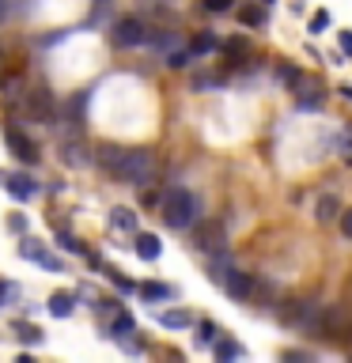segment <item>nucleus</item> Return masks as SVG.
<instances>
[{"instance_id": "nucleus-1", "label": "nucleus", "mask_w": 352, "mask_h": 363, "mask_svg": "<svg viewBox=\"0 0 352 363\" xmlns=\"http://www.w3.org/2000/svg\"><path fill=\"white\" fill-rule=\"evenodd\" d=\"M95 159L106 174H114L125 186H148L159 174V159L148 147H110L106 144V147H99Z\"/></svg>"}, {"instance_id": "nucleus-2", "label": "nucleus", "mask_w": 352, "mask_h": 363, "mask_svg": "<svg viewBox=\"0 0 352 363\" xmlns=\"http://www.w3.org/2000/svg\"><path fill=\"white\" fill-rule=\"evenodd\" d=\"M197 212H201V204L197 197H193L189 189H170L163 201H159V216H163V223L170 227V231H186V227L197 220Z\"/></svg>"}, {"instance_id": "nucleus-3", "label": "nucleus", "mask_w": 352, "mask_h": 363, "mask_svg": "<svg viewBox=\"0 0 352 363\" xmlns=\"http://www.w3.org/2000/svg\"><path fill=\"white\" fill-rule=\"evenodd\" d=\"M110 42L118 45V50H136V45L148 42V27L141 16H121L118 23L110 27Z\"/></svg>"}, {"instance_id": "nucleus-4", "label": "nucleus", "mask_w": 352, "mask_h": 363, "mask_svg": "<svg viewBox=\"0 0 352 363\" xmlns=\"http://www.w3.org/2000/svg\"><path fill=\"white\" fill-rule=\"evenodd\" d=\"M193 246L201 250V254H220V250L227 246V227L220 220H201V227L193 231Z\"/></svg>"}, {"instance_id": "nucleus-5", "label": "nucleus", "mask_w": 352, "mask_h": 363, "mask_svg": "<svg viewBox=\"0 0 352 363\" xmlns=\"http://www.w3.org/2000/svg\"><path fill=\"white\" fill-rule=\"evenodd\" d=\"M50 113H53V95L45 87H31L23 95V118L27 121H50Z\"/></svg>"}, {"instance_id": "nucleus-6", "label": "nucleus", "mask_w": 352, "mask_h": 363, "mask_svg": "<svg viewBox=\"0 0 352 363\" xmlns=\"http://www.w3.org/2000/svg\"><path fill=\"white\" fill-rule=\"evenodd\" d=\"M292 91H295V106H299V110H322V102H326V87H322V79L303 76Z\"/></svg>"}, {"instance_id": "nucleus-7", "label": "nucleus", "mask_w": 352, "mask_h": 363, "mask_svg": "<svg viewBox=\"0 0 352 363\" xmlns=\"http://www.w3.org/2000/svg\"><path fill=\"white\" fill-rule=\"evenodd\" d=\"M224 291L231 295L235 303H250V299H254V291H258V280L250 277V272H243V269H231L224 277Z\"/></svg>"}, {"instance_id": "nucleus-8", "label": "nucleus", "mask_w": 352, "mask_h": 363, "mask_svg": "<svg viewBox=\"0 0 352 363\" xmlns=\"http://www.w3.org/2000/svg\"><path fill=\"white\" fill-rule=\"evenodd\" d=\"M4 144H8V152L19 159V163H27V167H34L38 163V147H34L27 136H23L16 125H4Z\"/></svg>"}, {"instance_id": "nucleus-9", "label": "nucleus", "mask_w": 352, "mask_h": 363, "mask_svg": "<svg viewBox=\"0 0 352 363\" xmlns=\"http://www.w3.org/2000/svg\"><path fill=\"white\" fill-rule=\"evenodd\" d=\"M19 254L23 257H31V261H38L42 269H50V272H65V261L61 257H53L50 250H42L34 238H23V246H19Z\"/></svg>"}, {"instance_id": "nucleus-10", "label": "nucleus", "mask_w": 352, "mask_h": 363, "mask_svg": "<svg viewBox=\"0 0 352 363\" xmlns=\"http://www.w3.org/2000/svg\"><path fill=\"white\" fill-rule=\"evenodd\" d=\"M341 197L337 193H322V197H318V204H314V220L318 223H334V220H341Z\"/></svg>"}, {"instance_id": "nucleus-11", "label": "nucleus", "mask_w": 352, "mask_h": 363, "mask_svg": "<svg viewBox=\"0 0 352 363\" xmlns=\"http://www.w3.org/2000/svg\"><path fill=\"white\" fill-rule=\"evenodd\" d=\"M4 186H8V193H11L16 201H31L34 193H38V186H34V178H31V174H11Z\"/></svg>"}, {"instance_id": "nucleus-12", "label": "nucleus", "mask_w": 352, "mask_h": 363, "mask_svg": "<svg viewBox=\"0 0 352 363\" xmlns=\"http://www.w3.org/2000/svg\"><path fill=\"white\" fill-rule=\"evenodd\" d=\"M136 257H141V261H159V254H163V246H159V238L155 235H136Z\"/></svg>"}, {"instance_id": "nucleus-13", "label": "nucleus", "mask_w": 352, "mask_h": 363, "mask_svg": "<svg viewBox=\"0 0 352 363\" xmlns=\"http://www.w3.org/2000/svg\"><path fill=\"white\" fill-rule=\"evenodd\" d=\"M61 163H65V167H84V163H91V155H87L84 144L65 140V144H61Z\"/></svg>"}, {"instance_id": "nucleus-14", "label": "nucleus", "mask_w": 352, "mask_h": 363, "mask_svg": "<svg viewBox=\"0 0 352 363\" xmlns=\"http://www.w3.org/2000/svg\"><path fill=\"white\" fill-rule=\"evenodd\" d=\"M45 306H50V314H53V318H72V311H76V299H72L68 291H53Z\"/></svg>"}, {"instance_id": "nucleus-15", "label": "nucleus", "mask_w": 352, "mask_h": 363, "mask_svg": "<svg viewBox=\"0 0 352 363\" xmlns=\"http://www.w3.org/2000/svg\"><path fill=\"white\" fill-rule=\"evenodd\" d=\"M159 325H163V329H189L193 314L189 311H163V314H159Z\"/></svg>"}, {"instance_id": "nucleus-16", "label": "nucleus", "mask_w": 352, "mask_h": 363, "mask_svg": "<svg viewBox=\"0 0 352 363\" xmlns=\"http://www.w3.org/2000/svg\"><path fill=\"white\" fill-rule=\"evenodd\" d=\"M238 23H243V27H265V8L261 4H243L238 8Z\"/></svg>"}, {"instance_id": "nucleus-17", "label": "nucleus", "mask_w": 352, "mask_h": 363, "mask_svg": "<svg viewBox=\"0 0 352 363\" xmlns=\"http://www.w3.org/2000/svg\"><path fill=\"white\" fill-rule=\"evenodd\" d=\"M212 356H216V363H235L238 359V345H235V340H227V337H220L212 345Z\"/></svg>"}, {"instance_id": "nucleus-18", "label": "nucleus", "mask_w": 352, "mask_h": 363, "mask_svg": "<svg viewBox=\"0 0 352 363\" xmlns=\"http://www.w3.org/2000/svg\"><path fill=\"white\" fill-rule=\"evenodd\" d=\"M136 291H141V299H170V295H175V288H170V284H155V280H148V284H141V288H136Z\"/></svg>"}, {"instance_id": "nucleus-19", "label": "nucleus", "mask_w": 352, "mask_h": 363, "mask_svg": "<svg viewBox=\"0 0 352 363\" xmlns=\"http://www.w3.org/2000/svg\"><path fill=\"white\" fill-rule=\"evenodd\" d=\"M23 345H42V329L38 325H31V322H16V329H11Z\"/></svg>"}, {"instance_id": "nucleus-20", "label": "nucleus", "mask_w": 352, "mask_h": 363, "mask_svg": "<svg viewBox=\"0 0 352 363\" xmlns=\"http://www.w3.org/2000/svg\"><path fill=\"white\" fill-rule=\"evenodd\" d=\"M197 348H209V345H216V340H220V329H216V322H201L197 325Z\"/></svg>"}, {"instance_id": "nucleus-21", "label": "nucleus", "mask_w": 352, "mask_h": 363, "mask_svg": "<svg viewBox=\"0 0 352 363\" xmlns=\"http://www.w3.org/2000/svg\"><path fill=\"white\" fill-rule=\"evenodd\" d=\"M189 50H193V57H197V53H212V50H220V42H216V34H209V30H201L197 38L189 42Z\"/></svg>"}, {"instance_id": "nucleus-22", "label": "nucleus", "mask_w": 352, "mask_h": 363, "mask_svg": "<svg viewBox=\"0 0 352 363\" xmlns=\"http://www.w3.org/2000/svg\"><path fill=\"white\" fill-rule=\"evenodd\" d=\"M277 79H280L284 87H295V84H299V79H303V72H299V68H295V65L280 61V65H277Z\"/></svg>"}, {"instance_id": "nucleus-23", "label": "nucleus", "mask_w": 352, "mask_h": 363, "mask_svg": "<svg viewBox=\"0 0 352 363\" xmlns=\"http://www.w3.org/2000/svg\"><path fill=\"white\" fill-rule=\"evenodd\" d=\"M224 84H227V79H224L220 72H204V76L193 79V91H220Z\"/></svg>"}, {"instance_id": "nucleus-24", "label": "nucleus", "mask_w": 352, "mask_h": 363, "mask_svg": "<svg viewBox=\"0 0 352 363\" xmlns=\"http://www.w3.org/2000/svg\"><path fill=\"white\" fill-rule=\"evenodd\" d=\"M110 223L118 227V231H133L136 227V216L129 208H110Z\"/></svg>"}, {"instance_id": "nucleus-25", "label": "nucleus", "mask_w": 352, "mask_h": 363, "mask_svg": "<svg viewBox=\"0 0 352 363\" xmlns=\"http://www.w3.org/2000/svg\"><path fill=\"white\" fill-rule=\"evenodd\" d=\"M337 152H341V159H348V163H352V121L337 133Z\"/></svg>"}, {"instance_id": "nucleus-26", "label": "nucleus", "mask_w": 352, "mask_h": 363, "mask_svg": "<svg viewBox=\"0 0 352 363\" xmlns=\"http://www.w3.org/2000/svg\"><path fill=\"white\" fill-rule=\"evenodd\" d=\"M189 61H193V50H175V53H167V57H163V65H167V68H186Z\"/></svg>"}, {"instance_id": "nucleus-27", "label": "nucleus", "mask_w": 352, "mask_h": 363, "mask_svg": "<svg viewBox=\"0 0 352 363\" xmlns=\"http://www.w3.org/2000/svg\"><path fill=\"white\" fill-rule=\"evenodd\" d=\"M329 27V11L322 8V11H314V16H311V27H307V30H311V34H322Z\"/></svg>"}, {"instance_id": "nucleus-28", "label": "nucleus", "mask_w": 352, "mask_h": 363, "mask_svg": "<svg viewBox=\"0 0 352 363\" xmlns=\"http://www.w3.org/2000/svg\"><path fill=\"white\" fill-rule=\"evenodd\" d=\"M102 272H106V277H110L114 284H118V288H121V291H136V288H141V284H133V280H125V277H121V272H118V269H102Z\"/></svg>"}, {"instance_id": "nucleus-29", "label": "nucleus", "mask_w": 352, "mask_h": 363, "mask_svg": "<svg viewBox=\"0 0 352 363\" xmlns=\"http://www.w3.org/2000/svg\"><path fill=\"white\" fill-rule=\"evenodd\" d=\"M129 333H133V318L129 314H118V322H114V337L121 340V337H129Z\"/></svg>"}, {"instance_id": "nucleus-30", "label": "nucleus", "mask_w": 352, "mask_h": 363, "mask_svg": "<svg viewBox=\"0 0 352 363\" xmlns=\"http://www.w3.org/2000/svg\"><path fill=\"white\" fill-rule=\"evenodd\" d=\"M204 8H209L212 16H224V11L235 8V0H204Z\"/></svg>"}, {"instance_id": "nucleus-31", "label": "nucleus", "mask_w": 352, "mask_h": 363, "mask_svg": "<svg viewBox=\"0 0 352 363\" xmlns=\"http://www.w3.org/2000/svg\"><path fill=\"white\" fill-rule=\"evenodd\" d=\"M57 242H61V250H68V254H87V250H84V242H76L72 235H61Z\"/></svg>"}, {"instance_id": "nucleus-32", "label": "nucleus", "mask_w": 352, "mask_h": 363, "mask_svg": "<svg viewBox=\"0 0 352 363\" xmlns=\"http://www.w3.org/2000/svg\"><path fill=\"white\" fill-rule=\"evenodd\" d=\"M280 359H284V363H314V356H311V352H284Z\"/></svg>"}, {"instance_id": "nucleus-33", "label": "nucleus", "mask_w": 352, "mask_h": 363, "mask_svg": "<svg viewBox=\"0 0 352 363\" xmlns=\"http://www.w3.org/2000/svg\"><path fill=\"white\" fill-rule=\"evenodd\" d=\"M16 295H19L16 284H4V280H0V306H4L8 299H16Z\"/></svg>"}, {"instance_id": "nucleus-34", "label": "nucleus", "mask_w": 352, "mask_h": 363, "mask_svg": "<svg viewBox=\"0 0 352 363\" xmlns=\"http://www.w3.org/2000/svg\"><path fill=\"white\" fill-rule=\"evenodd\" d=\"M341 235H345V238H352V208H345V212H341Z\"/></svg>"}, {"instance_id": "nucleus-35", "label": "nucleus", "mask_w": 352, "mask_h": 363, "mask_svg": "<svg viewBox=\"0 0 352 363\" xmlns=\"http://www.w3.org/2000/svg\"><path fill=\"white\" fill-rule=\"evenodd\" d=\"M341 53L352 57V30H341Z\"/></svg>"}, {"instance_id": "nucleus-36", "label": "nucleus", "mask_w": 352, "mask_h": 363, "mask_svg": "<svg viewBox=\"0 0 352 363\" xmlns=\"http://www.w3.org/2000/svg\"><path fill=\"white\" fill-rule=\"evenodd\" d=\"M8 16V0H0V19H4Z\"/></svg>"}, {"instance_id": "nucleus-37", "label": "nucleus", "mask_w": 352, "mask_h": 363, "mask_svg": "<svg viewBox=\"0 0 352 363\" xmlns=\"http://www.w3.org/2000/svg\"><path fill=\"white\" fill-rule=\"evenodd\" d=\"M16 363H38V359H34V356H19Z\"/></svg>"}, {"instance_id": "nucleus-38", "label": "nucleus", "mask_w": 352, "mask_h": 363, "mask_svg": "<svg viewBox=\"0 0 352 363\" xmlns=\"http://www.w3.org/2000/svg\"><path fill=\"white\" fill-rule=\"evenodd\" d=\"M341 95H345V99L352 102V87H341Z\"/></svg>"}, {"instance_id": "nucleus-39", "label": "nucleus", "mask_w": 352, "mask_h": 363, "mask_svg": "<svg viewBox=\"0 0 352 363\" xmlns=\"http://www.w3.org/2000/svg\"><path fill=\"white\" fill-rule=\"evenodd\" d=\"M0 68H4V50H0Z\"/></svg>"}, {"instance_id": "nucleus-40", "label": "nucleus", "mask_w": 352, "mask_h": 363, "mask_svg": "<svg viewBox=\"0 0 352 363\" xmlns=\"http://www.w3.org/2000/svg\"><path fill=\"white\" fill-rule=\"evenodd\" d=\"M258 4H273V0H258Z\"/></svg>"}, {"instance_id": "nucleus-41", "label": "nucleus", "mask_w": 352, "mask_h": 363, "mask_svg": "<svg viewBox=\"0 0 352 363\" xmlns=\"http://www.w3.org/2000/svg\"><path fill=\"white\" fill-rule=\"evenodd\" d=\"M99 4H106V0H99Z\"/></svg>"}, {"instance_id": "nucleus-42", "label": "nucleus", "mask_w": 352, "mask_h": 363, "mask_svg": "<svg viewBox=\"0 0 352 363\" xmlns=\"http://www.w3.org/2000/svg\"><path fill=\"white\" fill-rule=\"evenodd\" d=\"M348 363H352V359H348Z\"/></svg>"}]
</instances>
